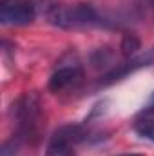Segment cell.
<instances>
[{"label":"cell","mask_w":154,"mask_h":156,"mask_svg":"<svg viewBox=\"0 0 154 156\" xmlns=\"http://www.w3.org/2000/svg\"><path fill=\"white\" fill-rule=\"evenodd\" d=\"M51 24L73 29V27H83L93 26L98 22V13L89 4H73V5H56L49 15Z\"/></svg>","instance_id":"obj_1"},{"label":"cell","mask_w":154,"mask_h":156,"mask_svg":"<svg viewBox=\"0 0 154 156\" xmlns=\"http://www.w3.org/2000/svg\"><path fill=\"white\" fill-rule=\"evenodd\" d=\"M16 122H18V129L24 136L31 138L40 133L42 109H40V102L37 94L27 93L26 96L20 98V102L16 104Z\"/></svg>","instance_id":"obj_2"},{"label":"cell","mask_w":154,"mask_h":156,"mask_svg":"<svg viewBox=\"0 0 154 156\" xmlns=\"http://www.w3.org/2000/svg\"><path fill=\"white\" fill-rule=\"evenodd\" d=\"M85 133L80 125H64L49 140L45 156H76L78 144L83 140Z\"/></svg>","instance_id":"obj_3"},{"label":"cell","mask_w":154,"mask_h":156,"mask_svg":"<svg viewBox=\"0 0 154 156\" xmlns=\"http://www.w3.org/2000/svg\"><path fill=\"white\" fill-rule=\"evenodd\" d=\"M37 16L35 4L31 0H2L0 22L4 26H29Z\"/></svg>","instance_id":"obj_4"},{"label":"cell","mask_w":154,"mask_h":156,"mask_svg":"<svg viewBox=\"0 0 154 156\" xmlns=\"http://www.w3.org/2000/svg\"><path fill=\"white\" fill-rule=\"evenodd\" d=\"M154 64V47L152 49H149L147 53H143V55H140V56H134V58H131L129 62H125V64H121L118 69H113L109 75H105L103 76V83H113L116 80H120V78L127 76L129 73H134V71H138V69H142V67H147V66H152Z\"/></svg>","instance_id":"obj_5"},{"label":"cell","mask_w":154,"mask_h":156,"mask_svg":"<svg viewBox=\"0 0 154 156\" xmlns=\"http://www.w3.org/2000/svg\"><path fill=\"white\" fill-rule=\"evenodd\" d=\"M82 76V71L78 66H64L60 69H56L51 78H49V89L53 93H62L65 89H69L71 85H75Z\"/></svg>","instance_id":"obj_6"},{"label":"cell","mask_w":154,"mask_h":156,"mask_svg":"<svg viewBox=\"0 0 154 156\" xmlns=\"http://www.w3.org/2000/svg\"><path fill=\"white\" fill-rule=\"evenodd\" d=\"M136 133L143 138H149L154 142V118L152 115H143V118H140L134 125Z\"/></svg>","instance_id":"obj_7"},{"label":"cell","mask_w":154,"mask_h":156,"mask_svg":"<svg viewBox=\"0 0 154 156\" xmlns=\"http://www.w3.org/2000/svg\"><path fill=\"white\" fill-rule=\"evenodd\" d=\"M140 49V40L136 38L134 35H125L123 40H121V53L123 56H134Z\"/></svg>","instance_id":"obj_8"},{"label":"cell","mask_w":154,"mask_h":156,"mask_svg":"<svg viewBox=\"0 0 154 156\" xmlns=\"http://www.w3.org/2000/svg\"><path fill=\"white\" fill-rule=\"evenodd\" d=\"M143 115H154V96L151 98V102L147 104V107H145V111H143Z\"/></svg>","instance_id":"obj_9"},{"label":"cell","mask_w":154,"mask_h":156,"mask_svg":"<svg viewBox=\"0 0 154 156\" xmlns=\"http://www.w3.org/2000/svg\"><path fill=\"white\" fill-rule=\"evenodd\" d=\"M120 156H143V154H136V153H131V154H120Z\"/></svg>","instance_id":"obj_10"},{"label":"cell","mask_w":154,"mask_h":156,"mask_svg":"<svg viewBox=\"0 0 154 156\" xmlns=\"http://www.w3.org/2000/svg\"><path fill=\"white\" fill-rule=\"evenodd\" d=\"M145 2H147L149 5H152V7H154V0H145Z\"/></svg>","instance_id":"obj_11"}]
</instances>
